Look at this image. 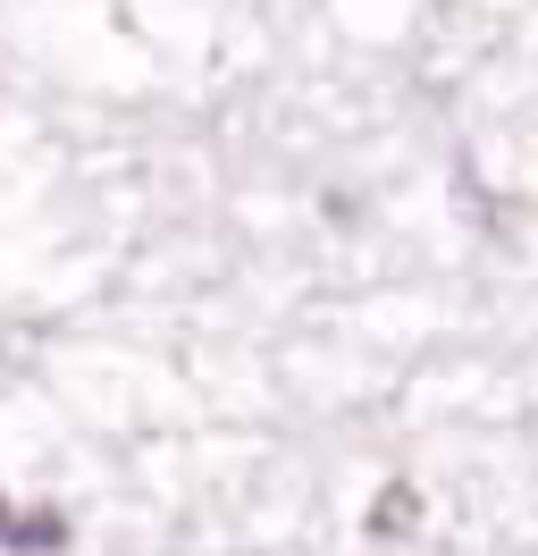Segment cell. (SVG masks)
Segmentation results:
<instances>
[{
  "label": "cell",
  "instance_id": "cell-1",
  "mask_svg": "<svg viewBox=\"0 0 538 556\" xmlns=\"http://www.w3.org/2000/svg\"><path fill=\"white\" fill-rule=\"evenodd\" d=\"M0 548L9 556H60L67 548V515L60 506H17V497H0Z\"/></svg>",
  "mask_w": 538,
  "mask_h": 556
},
{
  "label": "cell",
  "instance_id": "cell-2",
  "mask_svg": "<svg viewBox=\"0 0 538 556\" xmlns=\"http://www.w3.org/2000/svg\"><path fill=\"white\" fill-rule=\"evenodd\" d=\"M412 522H421V497H412V481H387V497L370 506V531L387 540V531H412Z\"/></svg>",
  "mask_w": 538,
  "mask_h": 556
}]
</instances>
